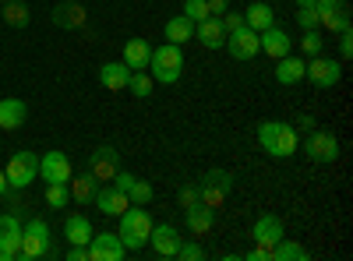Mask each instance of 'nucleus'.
Listing matches in <instances>:
<instances>
[{"label":"nucleus","instance_id":"1","mask_svg":"<svg viewBox=\"0 0 353 261\" xmlns=\"http://www.w3.org/2000/svg\"><path fill=\"white\" fill-rule=\"evenodd\" d=\"M258 145L272 159H290L301 149V131L293 124H283V121H261L258 124Z\"/></svg>","mask_w":353,"mask_h":261},{"label":"nucleus","instance_id":"2","mask_svg":"<svg viewBox=\"0 0 353 261\" xmlns=\"http://www.w3.org/2000/svg\"><path fill=\"white\" fill-rule=\"evenodd\" d=\"M121 226H117V237H121V244L128 251H141V247H149V233H152V216L145 212V205H128L121 216Z\"/></svg>","mask_w":353,"mask_h":261},{"label":"nucleus","instance_id":"3","mask_svg":"<svg viewBox=\"0 0 353 261\" xmlns=\"http://www.w3.org/2000/svg\"><path fill=\"white\" fill-rule=\"evenodd\" d=\"M152 74V81L159 85H176L184 74V53L181 46L173 43H163V46H152V56H149V67H145Z\"/></svg>","mask_w":353,"mask_h":261},{"label":"nucleus","instance_id":"4","mask_svg":"<svg viewBox=\"0 0 353 261\" xmlns=\"http://www.w3.org/2000/svg\"><path fill=\"white\" fill-rule=\"evenodd\" d=\"M53 237H50V226L43 219H28L21 226V261H39V258H53Z\"/></svg>","mask_w":353,"mask_h":261},{"label":"nucleus","instance_id":"5","mask_svg":"<svg viewBox=\"0 0 353 261\" xmlns=\"http://www.w3.org/2000/svg\"><path fill=\"white\" fill-rule=\"evenodd\" d=\"M230 191H233V177L226 169H209L201 177V184H198V201L201 205H209V209H223V201L230 198Z\"/></svg>","mask_w":353,"mask_h":261},{"label":"nucleus","instance_id":"6","mask_svg":"<svg viewBox=\"0 0 353 261\" xmlns=\"http://www.w3.org/2000/svg\"><path fill=\"white\" fill-rule=\"evenodd\" d=\"M4 177H8L11 191H25L32 180H39V156L36 152H14L8 169H4Z\"/></svg>","mask_w":353,"mask_h":261},{"label":"nucleus","instance_id":"7","mask_svg":"<svg viewBox=\"0 0 353 261\" xmlns=\"http://www.w3.org/2000/svg\"><path fill=\"white\" fill-rule=\"evenodd\" d=\"M304 78L314 85V89H336L339 78H343V67L336 61H329V56H307V64H304Z\"/></svg>","mask_w":353,"mask_h":261},{"label":"nucleus","instance_id":"8","mask_svg":"<svg viewBox=\"0 0 353 261\" xmlns=\"http://www.w3.org/2000/svg\"><path fill=\"white\" fill-rule=\"evenodd\" d=\"M304 152L311 163H336L339 159V141L332 131H307V141H304Z\"/></svg>","mask_w":353,"mask_h":261},{"label":"nucleus","instance_id":"9","mask_svg":"<svg viewBox=\"0 0 353 261\" xmlns=\"http://www.w3.org/2000/svg\"><path fill=\"white\" fill-rule=\"evenodd\" d=\"M71 177H74V166H71L68 152L39 156V180H46V184H71Z\"/></svg>","mask_w":353,"mask_h":261},{"label":"nucleus","instance_id":"10","mask_svg":"<svg viewBox=\"0 0 353 261\" xmlns=\"http://www.w3.org/2000/svg\"><path fill=\"white\" fill-rule=\"evenodd\" d=\"M117 169H121V152L113 149V145H99L88 159V173L99 180V184H110L117 177Z\"/></svg>","mask_w":353,"mask_h":261},{"label":"nucleus","instance_id":"11","mask_svg":"<svg viewBox=\"0 0 353 261\" xmlns=\"http://www.w3.org/2000/svg\"><path fill=\"white\" fill-rule=\"evenodd\" d=\"M128 247L121 244L117 233H92L88 240V261H124Z\"/></svg>","mask_w":353,"mask_h":261},{"label":"nucleus","instance_id":"12","mask_svg":"<svg viewBox=\"0 0 353 261\" xmlns=\"http://www.w3.org/2000/svg\"><path fill=\"white\" fill-rule=\"evenodd\" d=\"M21 251V222L14 219V212L0 216V261H18Z\"/></svg>","mask_w":353,"mask_h":261},{"label":"nucleus","instance_id":"13","mask_svg":"<svg viewBox=\"0 0 353 261\" xmlns=\"http://www.w3.org/2000/svg\"><path fill=\"white\" fill-rule=\"evenodd\" d=\"M223 46L230 50L233 61H251V56L261 53V50H258V32H254V28H248V25L237 28V32H230Z\"/></svg>","mask_w":353,"mask_h":261},{"label":"nucleus","instance_id":"14","mask_svg":"<svg viewBox=\"0 0 353 261\" xmlns=\"http://www.w3.org/2000/svg\"><path fill=\"white\" fill-rule=\"evenodd\" d=\"M92 205L103 212V216H110V219H117L128 205H131V198L121 191V187H113V184H99V191H96V198H92Z\"/></svg>","mask_w":353,"mask_h":261},{"label":"nucleus","instance_id":"15","mask_svg":"<svg viewBox=\"0 0 353 261\" xmlns=\"http://www.w3.org/2000/svg\"><path fill=\"white\" fill-rule=\"evenodd\" d=\"M251 240H254L258 247H269V251H272V247L283 240V219H276L272 212L258 216L254 226H251Z\"/></svg>","mask_w":353,"mask_h":261},{"label":"nucleus","instance_id":"16","mask_svg":"<svg viewBox=\"0 0 353 261\" xmlns=\"http://www.w3.org/2000/svg\"><path fill=\"white\" fill-rule=\"evenodd\" d=\"M258 50L269 53L272 61H279V56H286L293 50V39L283 32L279 25H269V28H261V32H258Z\"/></svg>","mask_w":353,"mask_h":261},{"label":"nucleus","instance_id":"17","mask_svg":"<svg viewBox=\"0 0 353 261\" xmlns=\"http://www.w3.org/2000/svg\"><path fill=\"white\" fill-rule=\"evenodd\" d=\"M314 11H318L321 25L332 28V32H343V28H350L346 0H314Z\"/></svg>","mask_w":353,"mask_h":261},{"label":"nucleus","instance_id":"18","mask_svg":"<svg viewBox=\"0 0 353 261\" xmlns=\"http://www.w3.org/2000/svg\"><path fill=\"white\" fill-rule=\"evenodd\" d=\"M181 233H176V226L163 222V226H152V233H149V247L159 254V258H173L176 247H181Z\"/></svg>","mask_w":353,"mask_h":261},{"label":"nucleus","instance_id":"19","mask_svg":"<svg viewBox=\"0 0 353 261\" xmlns=\"http://www.w3.org/2000/svg\"><path fill=\"white\" fill-rule=\"evenodd\" d=\"M50 21L57 28H64V32H78V28L85 25V8L74 4V0H64V4H57L50 11Z\"/></svg>","mask_w":353,"mask_h":261},{"label":"nucleus","instance_id":"20","mask_svg":"<svg viewBox=\"0 0 353 261\" xmlns=\"http://www.w3.org/2000/svg\"><path fill=\"white\" fill-rule=\"evenodd\" d=\"M184 222H188V229H191L194 237H205V233H209V229L216 226V209L194 201L191 209H184Z\"/></svg>","mask_w":353,"mask_h":261},{"label":"nucleus","instance_id":"21","mask_svg":"<svg viewBox=\"0 0 353 261\" xmlns=\"http://www.w3.org/2000/svg\"><path fill=\"white\" fill-rule=\"evenodd\" d=\"M194 39H198L205 50H223V43H226V28H223L219 18H205V21L194 25Z\"/></svg>","mask_w":353,"mask_h":261},{"label":"nucleus","instance_id":"22","mask_svg":"<svg viewBox=\"0 0 353 261\" xmlns=\"http://www.w3.org/2000/svg\"><path fill=\"white\" fill-rule=\"evenodd\" d=\"M128 78H131V67L124 61H110V64L99 67V81H103V89H110V92H124Z\"/></svg>","mask_w":353,"mask_h":261},{"label":"nucleus","instance_id":"23","mask_svg":"<svg viewBox=\"0 0 353 261\" xmlns=\"http://www.w3.org/2000/svg\"><path fill=\"white\" fill-rule=\"evenodd\" d=\"M92 233H96V229H92V222H88V216L74 212V216L64 219V237H68V244H81V247H88Z\"/></svg>","mask_w":353,"mask_h":261},{"label":"nucleus","instance_id":"24","mask_svg":"<svg viewBox=\"0 0 353 261\" xmlns=\"http://www.w3.org/2000/svg\"><path fill=\"white\" fill-rule=\"evenodd\" d=\"M25 117H28V106L21 103V99H0V127L4 131H18L21 124H25Z\"/></svg>","mask_w":353,"mask_h":261},{"label":"nucleus","instance_id":"25","mask_svg":"<svg viewBox=\"0 0 353 261\" xmlns=\"http://www.w3.org/2000/svg\"><path fill=\"white\" fill-rule=\"evenodd\" d=\"M276 81H279V85H297V81H304V56H293V53L279 56V61H276Z\"/></svg>","mask_w":353,"mask_h":261},{"label":"nucleus","instance_id":"26","mask_svg":"<svg viewBox=\"0 0 353 261\" xmlns=\"http://www.w3.org/2000/svg\"><path fill=\"white\" fill-rule=\"evenodd\" d=\"M149 56H152V46L145 39H128L124 43V64L131 71H145V67H149Z\"/></svg>","mask_w":353,"mask_h":261},{"label":"nucleus","instance_id":"27","mask_svg":"<svg viewBox=\"0 0 353 261\" xmlns=\"http://www.w3.org/2000/svg\"><path fill=\"white\" fill-rule=\"evenodd\" d=\"M244 25L248 28H254V32H261V28H269V25H276V11L265 4V0H254V4L244 11Z\"/></svg>","mask_w":353,"mask_h":261},{"label":"nucleus","instance_id":"28","mask_svg":"<svg viewBox=\"0 0 353 261\" xmlns=\"http://www.w3.org/2000/svg\"><path fill=\"white\" fill-rule=\"evenodd\" d=\"M71 201H78V205H92V198H96V191H99V180L92 177V173H81V177L74 180L71 177Z\"/></svg>","mask_w":353,"mask_h":261},{"label":"nucleus","instance_id":"29","mask_svg":"<svg viewBox=\"0 0 353 261\" xmlns=\"http://www.w3.org/2000/svg\"><path fill=\"white\" fill-rule=\"evenodd\" d=\"M166 39H170L173 46L191 43V39H194V21H191V18H184V14L170 18V21H166Z\"/></svg>","mask_w":353,"mask_h":261},{"label":"nucleus","instance_id":"30","mask_svg":"<svg viewBox=\"0 0 353 261\" xmlns=\"http://www.w3.org/2000/svg\"><path fill=\"white\" fill-rule=\"evenodd\" d=\"M0 14H4V21L11 28H25L28 21H32V14H28V0H4Z\"/></svg>","mask_w":353,"mask_h":261},{"label":"nucleus","instance_id":"31","mask_svg":"<svg viewBox=\"0 0 353 261\" xmlns=\"http://www.w3.org/2000/svg\"><path fill=\"white\" fill-rule=\"evenodd\" d=\"M152 74L149 71H131V78H128V92H134L138 99H149L152 96Z\"/></svg>","mask_w":353,"mask_h":261},{"label":"nucleus","instance_id":"32","mask_svg":"<svg viewBox=\"0 0 353 261\" xmlns=\"http://www.w3.org/2000/svg\"><path fill=\"white\" fill-rule=\"evenodd\" d=\"M307 258V251L301 247V244H293V240H279L276 247H272V261H304Z\"/></svg>","mask_w":353,"mask_h":261},{"label":"nucleus","instance_id":"33","mask_svg":"<svg viewBox=\"0 0 353 261\" xmlns=\"http://www.w3.org/2000/svg\"><path fill=\"white\" fill-rule=\"evenodd\" d=\"M128 198H131V205H152V198H156V191H152V184L149 180H131V187H128Z\"/></svg>","mask_w":353,"mask_h":261},{"label":"nucleus","instance_id":"34","mask_svg":"<svg viewBox=\"0 0 353 261\" xmlns=\"http://www.w3.org/2000/svg\"><path fill=\"white\" fill-rule=\"evenodd\" d=\"M68 201H71L68 184H46V205L50 209H68Z\"/></svg>","mask_w":353,"mask_h":261},{"label":"nucleus","instance_id":"35","mask_svg":"<svg viewBox=\"0 0 353 261\" xmlns=\"http://www.w3.org/2000/svg\"><path fill=\"white\" fill-rule=\"evenodd\" d=\"M301 46H304V56H318L321 50H325V39H321L318 28H307L304 39H301Z\"/></svg>","mask_w":353,"mask_h":261},{"label":"nucleus","instance_id":"36","mask_svg":"<svg viewBox=\"0 0 353 261\" xmlns=\"http://www.w3.org/2000/svg\"><path fill=\"white\" fill-rule=\"evenodd\" d=\"M184 18H191L198 25V21L212 18V14H209V4H205V0H184Z\"/></svg>","mask_w":353,"mask_h":261},{"label":"nucleus","instance_id":"37","mask_svg":"<svg viewBox=\"0 0 353 261\" xmlns=\"http://www.w3.org/2000/svg\"><path fill=\"white\" fill-rule=\"evenodd\" d=\"M173 258H181V261H201L205 258V247L194 244V240H181V247H176Z\"/></svg>","mask_w":353,"mask_h":261},{"label":"nucleus","instance_id":"38","mask_svg":"<svg viewBox=\"0 0 353 261\" xmlns=\"http://www.w3.org/2000/svg\"><path fill=\"white\" fill-rule=\"evenodd\" d=\"M297 25L307 32V28H321V18H318V11L307 4V8H297Z\"/></svg>","mask_w":353,"mask_h":261},{"label":"nucleus","instance_id":"39","mask_svg":"<svg viewBox=\"0 0 353 261\" xmlns=\"http://www.w3.org/2000/svg\"><path fill=\"white\" fill-rule=\"evenodd\" d=\"M219 21H223V28H226V36L237 32V28H244V14H237V11H223Z\"/></svg>","mask_w":353,"mask_h":261},{"label":"nucleus","instance_id":"40","mask_svg":"<svg viewBox=\"0 0 353 261\" xmlns=\"http://www.w3.org/2000/svg\"><path fill=\"white\" fill-rule=\"evenodd\" d=\"M339 36V53H343V61H350L353 56V32L350 28H343V32H336Z\"/></svg>","mask_w":353,"mask_h":261},{"label":"nucleus","instance_id":"41","mask_svg":"<svg viewBox=\"0 0 353 261\" xmlns=\"http://www.w3.org/2000/svg\"><path fill=\"white\" fill-rule=\"evenodd\" d=\"M176 201H181V209H191L194 205V201H198V187H181V194H176Z\"/></svg>","mask_w":353,"mask_h":261},{"label":"nucleus","instance_id":"42","mask_svg":"<svg viewBox=\"0 0 353 261\" xmlns=\"http://www.w3.org/2000/svg\"><path fill=\"white\" fill-rule=\"evenodd\" d=\"M205 4H209V14H212V18H219V14L226 11V0H205Z\"/></svg>","mask_w":353,"mask_h":261},{"label":"nucleus","instance_id":"43","mask_svg":"<svg viewBox=\"0 0 353 261\" xmlns=\"http://www.w3.org/2000/svg\"><path fill=\"white\" fill-rule=\"evenodd\" d=\"M293 127H297V131H314V117H301Z\"/></svg>","mask_w":353,"mask_h":261},{"label":"nucleus","instance_id":"44","mask_svg":"<svg viewBox=\"0 0 353 261\" xmlns=\"http://www.w3.org/2000/svg\"><path fill=\"white\" fill-rule=\"evenodd\" d=\"M11 187H8V177H4V169H0V198H4Z\"/></svg>","mask_w":353,"mask_h":261},{"label":"nucleus","instance_id":"45","mask_svg":"<svg viewBox=\"0 0 353 261\" xmlns=\"http://www.w3.org/2000/svg\"><path fill=\"white\" fill-rule=\"evenodd\" d=\"M307 4L314 8V0H297V8H307Z\"/></svg>","mask_w":353,"mask_h":261},{"label":"nucleus","instance_id":"46","mask_svg":"<svg viewBox=\"0 0 353 261\" xmlns=\"http://www.w3.org/2000/svg\"><path fill=\"white\" fill-rule=\"evenodd\" d=\"M0 8H4V0H0Z\"/></svg>","mask_w":353,"mask_h":261}]
</instances>
